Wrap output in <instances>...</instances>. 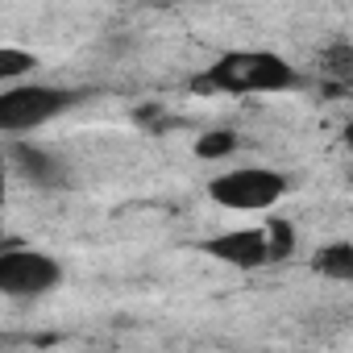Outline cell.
<instances>
[{
  "mask_svg": "<svg viewBox=\"0 0 353 353\" xmlns=\"http://www.w3.org/2000/svg\"><path fill=\"white\" fill-rule=\"evenodd\" d=\"M291 83H295V67L270 50H229L208 71L196 75V92H225V96L287 92Z\"/></svg>",
  "mask_w": 353,
  "mask_h": 353,
  "instance_id": "6da1fadb",
  "label": "cell"
},
{
  "mask_svg": "<svg viewBox=\"0 0 353 353\" xmlns=\"http://www.w3.org/2000/svg\"><path fill=\"white\" fill-rule=\"evenodd\" d=\"M212 204L229 208V212H266L287 196V174L270 170V166H237L225 170L208 183Z\"/></svg>",
  "mask_w": 353,
  "mask_h": 353,
  "instance_id": "7a4b0ae2",
  "label": "cell"
},
{
  "mask_svg": "<svg viewBox=\"0 0 353 353\" xmlns=\"http://www.w3.org/2000/svg\"><path fill=\"white\" fill-rule=\"evenodd\" d=\"M75 104V92L67 88H9L0 96V129L5 133H30L46 121H54L59 112H67Z\"/></svg>",
  "mask_w": 353,
  "mask_h": 353,
  "instance_id": "3957f363",
  "label": "cell"
},
{
  "mask_svg": "<svg viewBox=\"0 0 353 353\" xmlns=\"http://www.w3.org/2000/svg\"><path fill=\"white\" fill-rule=\"evenodd\" d=\"M63 283V266L42 250H5L0 254V291L9 299H38Z\"/></svg>",
  "mask_w": 353,
  "mask_h": 353,
  "instance_id": "277c9868",
  "label": "cell"
},
{
  "mask_svg": "<svg viewBox=\"0 0 353 353\" xmlns=\"http://www.w3.org/2000/svg\"><path fill=\"white\" fill-rule=\"evenodd\" d=\"M204 254H212L216 262H229L237 270H258L266 262H274L270 250V229H233V233H216L204 241Z\"/></svg>",
  "mask_w": 353,
  "mask_h": 353,
  "instance_id": "5b68a950",
  "label": "cell"
},
{
  "mask_svg": "<svg viewBox=\"0 0 353 353\" xmlns=\"http://www.w3.org/2000/svg\"><path fill=\"white\" fill-rule=\"evenodd\" d=\"M9 158H13V166L26 174V179H30L34 188H42V192H59V188L71 183L67 166H63L54 154L38 150V145H9Z\"/></svg>",
  "mask_w": 353,
  "mask_h": 353,
  "instance_id": "8992f818",
  "label": "cell"
},
{
  "mask_svg": "<svg viewBox=\"0 0 353 353\" xmlns=\"http://www.w3.org/2000/svg\"><path fill=\"white\" fill-rule=\"evenodd\" d=\"M312 266H316V274H324V279L353 283V245H349V241H332V245H324V250L312 258Z\"/></svg>",
  "mask_w": 353,
  "mask_h": 353,
  "instance_id": "52a82bcc",
  "label": "cell"
},
{
  "mask_svg": "<svg viewBox=\"0 0 353 353\" xmlns=\"http://www.w3.org/2000/svg\"><path fill=\"white\" fill-rule=\"evenodd\" d=\"M38 67V59L30 50H17V46H5L0 50V83H17L21 75H30Z\"/></svg>",
  "mask_w": 353,
  "mask_h": 353,
  "instance_id": "ba28073f",
  "label": "cell"
},
{
  "mask_svg": "<svg viewBox=\"0 0 353 353\" xmlns=\"http://www.w3.org/2000/svg\"><path fill=\"white\" fill-rule=\"evenodd\" d=\"M233 150H237V133L233 129H212V133H200V141H196V154L208 158V162L229 158Z\"/></svg>",
  "mask_w": 353,
  "mask_h": 353,
  "instance_id": "9c48e42d",
  "label": "cell"
},
{
  "mask_svg": "<svg viewBox=\"0 0 353 353\" xmlns=\"http://www.w3.org/2000/svg\"><path fill=\"white\" fill-rule=\"evenodd\" d=\"M266 229H270V250H274V262H283V258L291 254V245H295V233H291V225H287V221H266Z\"/></svg>",
  "mask_w": 353,
  "mask_h": 353,
  "instance_id": "30bf717a",
  "label": "cell"
},
{
  "mask_svg": "<svg viewBox=\"0 0 353 353\" xmlns=\"http://www.w3.org/2000/svg\"><path fill=\"white\" fill-rule=\"evenodd\" d=\"M345 145H349V150H353V121H349V125H345Z\"/></svg>",
  "mask_w": 353,
  "mask_h": 353,
  "instance_id": "8fae6325",
  "label": "cell"
}]
</instances>
